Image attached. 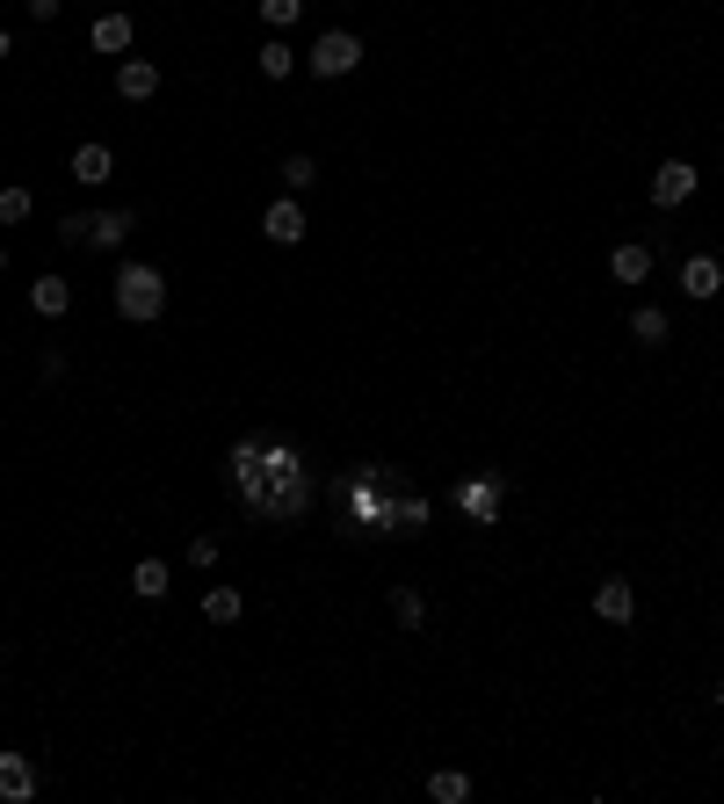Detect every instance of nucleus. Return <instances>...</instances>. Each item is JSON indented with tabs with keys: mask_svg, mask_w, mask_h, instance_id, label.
<instances>
[{
	"mask_svg": "<svg viewBox=\"0 0 724 804\" xmlns=\"http://www.w3.org/2000/svg\"><path fill=\"white\" fill-rule=\"evenodd\" d=\"M232 486H240V500L254 507V515H268V522H283V515H297V507L311 500V478H305V456L283 450V442H232Z\"/></svg>",
	"mask_w": 724,
	"mask_h": 804,
	"instance_id": "nucleus-1",
	"label": "nucleus"
},
{
	"mask_svg": "<svg viewBox=\"0 0 724 804\" xmlns=\"http://www.w3.org/2000/svg\"><path fill=\"white\" fill-rule=\"evenodd\" d=\"M160 305H167V276L153 262H123L117 268V312L145 327V319H160Z\"/></svg>",
	"mask_w": 724,
	"mask_h": 804,
	"instance_id": "nucleus-2",
	"label": "nucleus"
},
{
	"mask_svg": "<svg viewBox=\"0 0 724 804\" xmlns=\"http://www.w3.org/2000/svg\"><path fill=\"white\" fill-rule=\"evenodd\" d=\"M305 66L319 73V80H348V73L362 66V36H355V30H327V36L305 52Z\"/></svg>",
	"mask_w": 724,
	"mask_h": 804,
	"instance_id": "nucleus-3",
	"label": "nucleus"
},
{
	"mask_svg": "<svg viewBox=\"0 0 724 804\" xmlns=\"http://www.w3.org/2000/svg\"><path fill=\"white\" fill-rule=\"evenodd\" d=\"M501 500H507V478L501 472H479V478H464V486H457V507H464L471 522H501Z\"/></svg>",
	"mask_w": 724,
	"mask_h": 804,
	"instance_id": "nucleus-4",
	"label": "nucleus"
},
{
	"mask_svg": "<svg viewBox=\"0 0 724 804\" xmlns=\"http://www.w3.org/2000/svg\"><path fill=\"white\" fill-rule=\"evenodd\" d=\"M695 181H703V175H695L689 159H659V167H652V203L659 210H681L695 196Z\"/></svg>",
	"mask_w": 724,
	"mask_h": 804,
	"instance_id": "nucleus-5",
	"label": "nucleus"
},
{
	"mask_svg": "<svg viewBox=\"0 0 724 804\" xmlns=\"http://www.w3.org/2000/svg\"><path fill=\"white\" fill-rule=\"evenodd\" d=\"M123 240H131V210H95L80 232V246H95V254H117Z\"/></svg>",
	"mask_w": 724,
	"mask_h": 804,
	"instance_id": "nucleus-6",
	"label": "nucleus"
},
{
	"mask_svg": "<svg viewBox=\"0 0 724 804\" xmlns=\"http://www.w3.org/2000/svg\"><path fill=\"white\" fill-rule=\"evenodd\" d=\"M261 232H268L276 246H297V240H305V203H297V196L268 203V210H261Z\"/></svg>",
	"mask_w": 724,
	"mask_h": 804,
	"instance_id": "nucleus-7",
	"label": "nucleus"
},
{
	"mask_svg": "<svg viewBox=\"0 0 724 804\" xmlns=\"http://www.w3.org/2000/svg\"><path fill=\"white\" fill-rule=\"evenodd\" d=\"M681 290L710 305L724 290V262H717V254H689V262H681Z\"/></svg>",
	"mask_w": 724,
	"mask_h": 804,
	"instance_id": "nucleus-8",
	"label": "nucleus"
},
{
	"mask_svg": "<svg viewBox=\"0 0 724 804\" xmlns=\"http://www.w3.org/2000/svg\"><path fill=\"white\" fill-rule=\"evenodd\" d=\"M117 95H123V102H153V95H160V66H153V58H123V66H117Z\"/></svg>",
	"mask_w": 724,
	"mask_h": 804,
	"instance_id": "nucleus-9",
	"label": "nucleus"
},
{
	"mask_svg": "<svg viewBox=\"0 0 724 804\" xmlns=\"http://www.w3.org/2000/svg\"><path fill=\"white\" fill-rule=\"evenodd\" d=\"M0 797H8V804H30V797H36L30 753H0Z\"/></svg>",
	"mask_w": 724,
	"mask_h": 804,
	"instance_id": "nucleus-10",
	"label": "nucleus"
},
{
	"mask_svg": "<svg viewBox=\"0 0 724 804\" xmlns=\"http://www.w3.org/2000/svg\"><path fill=\"white\" fill-rule=\"evenodd\" d=\"M630 609H638L630 580H602V587H594V616H602V624H630Z\"/></svg>",
	"mask_w": 724,
	"mask_h": 804,
	"instance_id": "nucleus-11",
	"label": "nucleus"
},
{
	"mask_svg": "<svg viewBox=\"0 0 724 804\" xmlns=\"http://www.w3.org/2000/svg\"><path fill=\"white\" fill-rule=\"evenodd\" d=\"M30 305H36L44 319H66V312H73V283H66V276H36V283H30Z\"/></svg>",
	"mask_w": 724,
	"mask_h": 804,
	"instance_id": "nucleus-12",
	"label": "nucleus"
},
{
	"mask_svg": "<svg viewBox=\"0 0 724 804\" xmlns=\"http://www.w3.org/2000/svg\"><path fill=\"white\" fill-rule=\"evenodd\" d=\"M167 587H174L167 559H139V565H131V595H139V602H160Z\"/></svg>",
	"mask_w": 724,
	"mask_h": 804,
	"instance_id": "nucleus-13",
	"label": "nucleus"
},
{
	"mask_svg": "<svg viewBox=\"0 0 724 804\" xmlns=\"http://www.w3.org/2000/svg\"><path fill=\"white\" fill-rule=\"evenodd\" d=\"M87 44H95V52H131V15H117V8H109V15H95Z\"/></svg>",
	"mask_w": 724,
	"mask_h": 804,
	"instance_id": "nucleus-14",
	"label": "nucleus"
},
{
	"mask_svg": "<svg viewBox=\"0 0 724 804\" xmlns=\"http://www.w3.org/2000/svg\"><path fill=\"white\" fill-rule=\"evenodd\" d=\"M109 175H117V153H109V145H80V153H73V181L95 189V181H109Z\"/></svg>",
	"mask_w": 724,
	"mask_h": 804,
	"instance_id": "nucleus-15",
	"label": "nucleus"
},
{
	"mask_svg": "<svg viewBox=\"0 0 724 804\" xmlns=\"http://www.w3.org/2000/svg\"><path fill=\"white\" fill-rule=\"evenodd\" d=\"M608 276H616V283H645V276H652V246H638V240L616 246V254H608Z\"/></svg>",
	"mask_w": 724,
	"mask_h": 804,
	"instance_id": "nucleus-16",
	"label": "nucleus"
},
{
	"mask_svg": "<svg viewBox=\"0 0 724 804\" xmlns=\"http://www.w3.org/2000/svg\"><path fill=\"white\" fill-rule=\"evenodd\" d=\"M254 66H261V80H290V73H297V52L283 44V36H268V44L254 52Z\"/></svg>",
	"mask_w": 724,
	"mask_h": 804,
	"instance_id": "nucleus-17",
	"label": "nucleus"
},
{
	"mask_svg": "<svg viewBox=\"0 0 724 804\" xmlns=\"http://www.w3.org/2000/svg\"><path fill=\"white\" fill-rule=\"evenodd\" d=\"M392 616H398V630H420L428 624V595L420 587H392Z\"/></svg>",
	"mask_w": 724,
	"mask_h": 804,
	"instance_id": "nucleus-18",
	"label": "nucleus"
},
{
	"mask_svg": "<svg viewBox=\"0 0 724 804\" xmlns=\"http://www.w3.org/2000/svg\"><path fill=\"white\" fill-rule=\"evenodd\" d=\"M630 333H638V341H645V349H659V341H667V312H659V305H638V312H630Z\"/></svg>",
	"mask_w": 724,
	"mask_h": 804,
	"instance_id": "nucleus-19",
	"label": "nucleus"
},
{
	"mask_svg": "<svg viewBox=\"0 0 724 804\" xmlns=\"http://www.w3.org/2000/svg\"><path fill=\"white\" fill-rule=\"evenodd\" d=\"M428 797H435V804H464V797H471V775L435 769V775H428Z\"/></svg>",
	"mask_w": 724,
	"mask_h": 804,
	"instance_id": "nucleus-20",
	"label": "nucleus"
},
{
	"mask_svg": "<svg viewBox=\"0 0 724 804\" xmlns=\"http://www.w3.org/2000/svg\"><path fill=\"white\" fill-rule=\"evenodd\" d=\"M240 609H246L240 587H210V595H204V616H210V624H240Z\"/></svg>",
	"mask_w": 724,
	"mask_h": 804,
	"instance_id": "nucleus-21",
	"label": "nucleus"
},
{
	"mask_svg": "<svg viewBox=\"0 0 724 804\" xmlns=\"http://www.w3.org/2000/svg\"><path fill=\"white\" fill-rule=\"evenodd\" d=\"M311 181H319V167H311V153H290V159H283V189H290V196H305Z\"/></svg>",
	"mask_w": 724,
	"mask_h": 804,
	"instance_id": "nucleus-22",
	"label": "nucleus"
},
{
	"mask_svg": "<svg viewBox=\"0 0 724 804\" xmlns=\"http://www.w3.org/2000/svg\"><path fill=\"white\" fill-rule=\"evenodd\" d=\"M30 210H36V196L22 189V181H15V189H0V225H22Z\"/></svg>",
	"mask_w": 724,
	"mask_h": 804,
	"instance_id": "nucleus-23",
	"label": "nucleus"
},
{
	"mask_svg": "<svg viewBox=\"0 0 724 804\" xmlns=\"http://www.w3.org/2000/svg\"><path fill=\"white\" fill-rule=\"evenodd\" d=\"M297 15H305V0H261V22H268V30H290Z\"/></svg>",
	"mask_w": 724,
	"mask_h": 804,
	"instance_id": "nucleus-24",
	"label": "nucleus"
},
{
	"mask_svg": "<svg viewBox=\"0 0 724 804\" xmlns=\"http://www.w3.org/2000/svg\"><path fill=\"white\" fill-rule=\"evenodd\" d=\"M189 565H218V537H196L189 543Z\"/></svg>",
	"mask_w": 724,
	"mask_h": 804,
	"instance_id": "nucleus-25",
	"label": "nucleus"
},
{
	"mask_svg": "<svg viewBox=\"0 0 724 804\" xmlns=\"http://www.w3.org/2000/svg\"><path fill=\"white\" fill-rule=\"evenodd\" d=\"M58 8H66V0H30V15H36V22H52Z\"/></svg>",
	"mask_w": 724,
	"mask_h": 804,
	"instance_id": "nucleus-26",
	"label": "nucleus"
},
{
	"mask_svg": "<svg viewBox=\"0 0 724 804\" xmlns=\"http://www.w3.org/2000/svg\"><path fill=\"white\" fill-rule=\"evenodd\" d=\"M0 58H8V30H0Z\"/></svg>",
	"mask_w": 724,
	"mask_h": 804,
	"instance_id": "nucleus-27",
	"label": "nucleus"
},
{
	"mask_svg": "<svg viewBox=\"0 0 724 804\" xmlns=\"http://www.w3.org/2000/svg\"><path fill=\"white\" fill-rule=\"evenodd\" d=\"M0 268H8V254H0Z\"/></svg>",
	"mask_w": 724,
	"mask_h": 804,
	"instance_id": "nucleus-28",
	"label": "nucleus"
},
{
	"mask_svg": "<svg viewBox=\"0 0 724 804\" xmlns=\"http://www.w3.org/2000/svg\"><path fill=\"white\" fill-rule=\"evenodd\" d=\"M717 696H724V682H717Z\"/></svg>",
	"mask_w": 724,
	"mask_h": 804,
	"instance_id": "nucleus-29",
	"label": "nucleus"
}]
</instances>
